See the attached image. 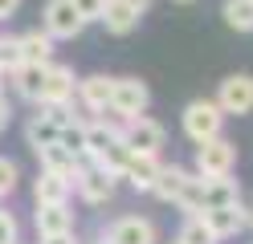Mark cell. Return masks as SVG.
<instances>
[{"instance_id": "35", "label": "cell", "mask_w": 253, "mask_h": 244, "mask_svg": "<svg viewBox=\"0 0 253 244\" xmlns=\"http://www.w3.org/2000/svg\"><path fill=\"white\" fill-rule=\"evenodd\" d=\"M180 4H188V0H180Z\"/></svg>"}, {"instance_id": "25", "label": "cell", "mask_w": 253, "mask_h": 244, "mask_svg": "<svg viewBox=\"0 0 253 244\" xmlns=\"http://www.w3.org/2000/svg\"><path fill=\"white\" fill-rule=\"evenodd\" d=\"M25 57H21V37H0V73L17 70Z\"/></svg>"}, {"instance_id": "4", "label": "cell", "mask_w": 253, "mask_h": 244, "mask_svg": "<svg viewBox=\"0 0 253 244\" xmlns=\"http://www.w3.org/2000/svg\"><path fill=\"white\" fill-rule=\"evenodd\" d=\"M220 126H225V114L212 98H196V102L184 106V135L192 142H204V139H216Z\"/></svg>"}, {"instance_id": "7", "label": "cell", "mask_w": 253, "mask_h": 244, "mask_svg": "<svg viewBox=\"0 0 253 244\" xmlns=\"http://www.w3.org/2000/svg\"><path fill=\"white\" fill-rule=\"evenodd\" d=\"M212 102L220 106V114H249L253 110V77L249 73H229L216 86Z\"/></svg>"}, {"instance_id": "33", "label": "cell", "mask_w": 253, "mask_h": 244, "mask_svg": "<svg viewBox=\"0 0 253 244\" xmlns=\"http://www.w3.org/2000/svg\"><path fill=\"white\" fill-rule=\"evenodd\" d=\"M245 228H253V200L245 204Z\"/></svg>"}, {"instance_id": "5", "label": "cell", "mask_w": 253, "mask_h": 244, "mask_svg": "<svg viewBox=\"0 0 253 244\" xmlns=\"http://www.w3.org/2000/svg\"><path fill=\"white\" fill-rule=\"evenodd\" d=\"M233 167H237V142L220 139V135L196 142V175H204V179H212V175H233Z\"/></svg>"}, {"instance_id": "10", "label": "cell", "mask_w": 253, "mask_h": 244, "mask_svg": "<svg viewBox=\"0 0 253 244\" xmlns=\"http://www.w3.org/2000/svg\"><path fill=\"white\" fill-rule=\"evenodd\" d=\"M102 236L110 244H155L160 240V232H155V224L147 216H119Z\"/></svg>"}, {"instance_id": "32", "label": "cell", "mask_w": 253, "mask_h": 244, "mask_svg": "<svg viewBox=\"0 0 253 244\" xmlns=\"http://www.w3.org/2000/svg\"><path fill=\"white\" fill-rule=\"evenodd\" d=\"M126 4H131V8H135V12H139V16H143V12H147V8H151V4H155V0H126Z\"/></svg>"}, {"instance_id": "12", "label": "cell", "mask_w": 253, "mask_h": 244, "mask_svg": "<svg viewBox=\"0 0 253 244\" xmlns=\"http://www.w3.org/2000/svg\"><path fill=\"white\" fill-rule=\"evenodd\" d=\"M33 228H37V236H61V232H74V208H70V204H37V211H33Z\"/></svg>"}, {"instance_id": "21", "label": "cell", "mask_w": 253, "mask_h": 244, "mask_svg": "<svg viewBox=\"0 0 253 244\" xmlns=\"http://www.w3.org/2000/svg\"><path fill=\"white\" fill-rule=\"evenodd\" d=\"M37 159H41V167H45V171H61V175H70V179H74V171H78V155H70L61 142L41 146Z\"/></svg>"}, {"instance_id": "8", "label": "cell", "mask_w": 253, "mask_h": 244, "mask_svg": "<svg viewBox=\"0 0 253 244\" xmlns=\"http://www.w3.org/2000/svg\"><path fill=\"white\" fill-rule=\"evenodd\" d=\"M74 90H78L74 70H70V65L49 61V65H45V86H41V102L37 106H70L74 102Z\"/></svg>"}, {"instance_id": "20", "label": "cell", "mask_w": 253, "mask_h": 244, "mask_svg": "<svg viewBox=\"0 0 253 244\" xmlns=\"http://www.w3.org/2000/svg\"><path fill=\"white\" fill-rule=\"evenodd\" d=\"M188 175H192V171L176 167V163H164V167H160V175H155L151 195H160L164 204H176V195H180V187H184V179H188Z\"/></svg>"}, {"instance_id": "31", "label": "cell", "mask_w": 253, "mask_h": 244, "mask_svg": "<svg viewBox=\"0 0 253 244\" xmlns=\"http://www.w3.org/2000/svg\"><path fill=\"white\" fill-rule=\"evenodd\" d=\"M21 0H0V21H8V16H17Z\"/></svg>"}, {"instance_id": "18", "label": "cell", "mask_w": 253, "mask_h": 244, "mask_svg": "<svg viewBox=\"0 0 253 244\" xmlns=\"http://www.w3.org/2000/svg\"><path fill=\"white\" fill-rule=\"evenodd\" d=\"M53 49H57V41H53L45 29H29V33H21V57H25V61L49 65V61H53Z\"/></svg>"}, {"instance_id": "2", "label": "cell", "mask_w": 253, "mask_h": 244, "mask_svg": "<svg viewBox=\"0 0 253 244\" xmlns=\"http://www.w3.org/2000/svg\"><path fill=\"white\" fill-rule=\"evenodd\" d=\"M147 106H151L147 81H139V77H115L110 81V114L119 122L135 118V114H147Z\"/></svg>"}, {"instance_id": "24", "label": "cell", "mask_w": 253, "mask_h": 244, "mask_svg": "<svg viewBox=\"0 0 253 244\" xmlns=\"http://www.w3.org/2000/svg\"><path fill=\"white\" fill-rule=\"evenodd\" d=\"M176 240H180V244H220V240L209 232V228H204V220H200V216H188Z\"/></svg>"}, {"instance_id": "26", "label": "cell", "mask_w": 253, "mask_h": 244, "mask_svg": "<svg viewBox=\"0 0 253 244\" xmlns=\"http://www.w3.org/2000/svg\"><path fill=\"white\" fill-rule=\"evenodd\" d=\"M17 179H21V171H17V163L0 155V200H4V195H12V191H17Z\"/></svg>"}, {"instance_id": "23", "label": "cell", "mask_w": 253, "mask_h": 244, "mask_svg": "<svg viewBox=\"0 0 253 244\" xmlns=\"http://www.w3.org/2000/svg\"><path fill=\"white\" fill-rule=\"evenodd\" d=\"M220 16H225L229 29H237V33H253V0H225Z\"/></svg>"}, {"instance_id": "28", "label": "cell", "mask_w": 253, "mask_h": 244, "mask_svg": "<svg viewBox=\"0 0 253 244\" xmlns=\"http://www.w3.org/2000/svg\"><path fill=\"white\" fill-rule=\"evenodd\" d=\"M0 244H17V216L0 211Z\"/></svg>"}, {"instance_id": "29", "label": "cell", "mask_w": 253, "mask_h": 244, "mask_svg": "<svg viewBox=\"0 0 253 244\" xmlns=\"http://www.w3.org/2000/svg\"><path fill=\"white\" fill-rule=\"evenodd\" d=\"M8 122H12V106H8V98L0 94V130H8Z\"/></svg>"}, {"instance_id": "17", "label": "cell", "mask_w": 253, "mask_h": 244, "mask_svg": "<svg viewBox=\"0 0 253 244\" xmlns=\"http://www.w3.org/2000/svg\"><path fill=\"white\" fill-rule=\"evenodd\" d=\"M204 179V175H200ZM225 204H241V183L233 175H212L204 179V208H225Z\"/></svg>"}, {"instance_id": "36", "label": "cell", "mask_w": 253, "mask_h": 244, "mask_svg": "<svg viewBox=\"0 0 253 244\" xmlns=\"http://www.w3.org/2000/svg\"><path fill=\"white\" fill-rule=\"evenodd\" d=\"M171 244H180V240H171Z\"/></svg>"}, {"instance_id": "6", "label": "cell", "mask_w": 253, "mask_h": 244, "mask_svg": "<svg viewBox=\"0 0 253 244\" xmlns=\"http://www.w3.org/2000/svg\"><path fill=\"white\" fill-rule=\"evenodd\" d=\"M41 29L49 33L53 41H74L78 33L86 29V21L74 12L70 0H49V4H45V12H41Z\"/></svg>"}, {"instance_id": "15", "label": "cell", "mask_w": 253, "mask_h": 244, "mask_svg": "<svg viewBox=\"0 0 253 244\" xmlns=\"http://www.w3.org/2000/svg\"><path fill=\"white\" fill-rule=\"evenodd\" d=\"M12 77V90H17L25 102H41V86H45V65H33V61H21L17 70H8Z\"/></svg>"}, {"instance_id": "19", "label": "cell", "mask_w": 253, "mask_h": 244, "mask_svg": "<svg viewBox=\"0 0 253 244\" xmlns=\"http://www.w3.org/2000/svg\"><path fill=\"white\" fill-rule=\"evenodd\" d=\"M57 135H61V126H57L45 110H37L33 118L25 122V139H29V146H33V151H41V146H53Z\"/></svg>"}, {"instance_id": "27", "label": "cell", "mask_w": 253, "mask_h": 244, "mask_svg": "<svg viewBox=\"0 0 253 244\" xmlns=\"http://www.w3.org/2000/svg\"><path fill=\"white\" fill-rule=\"evenodd\" d=\"M70 4H74V12L90 25V21H98V16H102V4H106V0H70Z\"/></svg>"}, {"instance_id": "13", "label": "cell", "mask_w": 253, "mask_h": 244, "mask_svg": "<svg viewBox=\"0 0 253 244\" xmlns=\"http://www.w3.org/2000/svg\"><path fill=\"white\" fill-rule=\"evenodd\" d=\"M160 155H143V151H135L131 159H126V167H123V175L119 179H126L135 191H151L155 187V175H160Z\"/></svg>"}, {"instance_id": "34", "label": "cell", "mask_w": 253, "mask_h": 244, "mask_svg": "<svg viewBox=\"0 0 253 244\" xmlns=\"http://www.w3.org/2000/svg\"><path fill=\"white\" fill-rule=\"evenodd\" d=\"M94 244H110V240H106V236H98V240H94Z\"/></svg>"}, {"instance_id": "16", "label": "cell", "mask_w": 253, "mask_h": 244, "mask_svg": "<svg viewBox=\"0 0 253 244\" xmlns=\"http://www.w3.org/2000/svg\"><path fill=\"white\" fill-rule=\"evenodd\" d=\"M98 21L106 25V33H115V37H126V33H135V25H139V12H135L131 4H126V0H106Z\"/></svg>"}, {"instance_id": "22", "label": "cell", "mask_w": 253, "mask_h": 244, "mask_svg": "<svg viewBox=\"0 0 253 244\" xmlns=\"http://www.w3.org/2000/svg\"><path fill=\"white\" fill-rule=\"evenodd\" d=\"M176 208H180V211H188V216L204 211V179H200L196 171L184 179V187H180V195H176Z\"/></svg>"}, {"instance_id": "11", "label": "cell", "mask_w": 253, "mask_h": 244, "mask_svg": "<svg viewBox=\"0 0 253 244\" xmlns=\"http://www.w3.org/2000/svg\"><path fill=\"white\" fill-rule=\"evenodd\" d=\"M196 216L204 220V228L216 236V240H229L245 228V204H225V208H204L196 211Z\"/></svg>"}, {"instance_id": "1", "label": "cell", "mask_w": 253, "mask_h": 244, "mask_svg": "<svg viewBox=\"0 0 253 244\" xmlns=\"http://www.w3.org/2000/svg\"><path fill=\"white\" fill-rule=\"evenodd\" d=\"M74 187H78V195H82L86 204H106L110 195H115V187H119V175L82 155L78 159V171H74Z\"/></svg>"}, {"instance_id": "9", "label": "cell", "mask_w": 253, "mask_h": 244, "mask_svg": "<svg viewBox=\"0 0 253 244\" xmlns=\"http://www.w3.org/2000/svg\"><path fill=\"white\" fill-rule=\"evenodd\" d=\"M110 81L106 73H90V77H78V90H74V102L82 106L90 118H98V114L110 110Z\"/></svg>"}, {"instance_id": "30", "label": "cell", "mask_w": 253, "mask_h": 244, "mask_svg": "<svg viewBox=\"0 0 253 244\" xmlns=\"http://www.w3.org/2000/svg\"><path fill=\"white\" fill-rule=\"evenodd\" d=\"M41 244H78V236L74 232H61V236H37Z\"/></svg>"}, {"instance_id": "3", "label": "cell", "mask_w": 253, "mask_h": 244, "mask_svg": "<svg viewBox=\"0 0 253 244\" xmlns=\"http://www.w3.org/2000/svg\"><path fill=\"white\" fill-rule=\"evenodd\" d=\"M119 135H123V142L131 146V151H143V155H160L164 142H168V130L155 122V118H147V114L123 118L119 122Z\"/></svg>"}, {"instance_id": "14", "label": "cell", "mask_w": 253, "mask_h": 244, "mask_svg": "<svg viewBox=\"0 0 253 244\" xmlns=\"http://www.w3.org/2000/svg\"><path fill=\"white\" fill-rule=\"evenodd\" d=\"M70 191H74V179H70V175L41 167L37 183H33V200H37V204H70Z\"/></svg>"}]
</instances>
